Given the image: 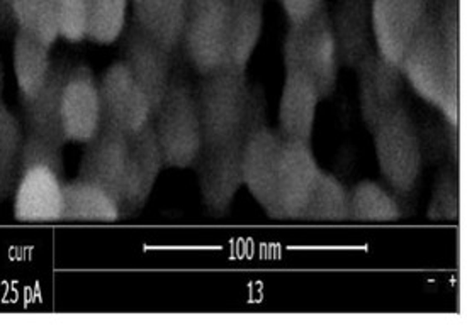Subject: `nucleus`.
Listing matches in <instances>:
<instances>
[{"label":"nucleus","mask_w":467,"mask_h":325,"mask_svg":"<svg viewBox=\"0 0 467 325\" xmlns=\"http://www.w3.org/2000/svg\"><path fill=\"white\" fill-rule=\"evenodd\" d=\"M65 181L63 147L26 134L19 175L11 195L14 220L19 224L62 222Z\"/></svg>","instance_id":"1"},{"label":"nucleus","mask_w":467,"mask_h":325,"mask_svg":"<svg viewBox=\"0 0 467 325\" xmlns=\"http://www.w3.org/2000/svg\"><path fill=\"white\" fill-rule=\"evenodd\" d=\"M246 127L222 145L206 146L197 159V185L202 205L213 216H226L244 187L242 159L246 137L267 124V98L262 86H250Z\"/></svg>","instance_id":"2"},{"label":"nucleus","mask_w":467,"mask_h":325,"mask_svg":"<svg viewBox=\"0 0 467 325\" xmlns=\"http://www.w3.org/2000/svg\"><path fill=\"white\" fill-rule=\"evenodd\" d=\"M400 68L405 82L425 102L437 108L445 121L459 126L461 84L455 82L449 72L437 29V14L427 13L417 35L406 48Z\"/></svg>","instance_id":"3"},{"label":"nucleus","mask_w":467,"mask_h":325,"mask_svg":"<svg viewBox=\"0 0 467 325\" xmlns=\"http://www.w3.org/2000/svg\"><path fill=\"white\" fill-rule=\"evenodd\" d=\"M250 86L246 70L230 63L201 75L196 100L202 126V147L222 145L245 129Z\"/></svg>","instance_id":"4"},{"label":"nucleus","mask_w":467,"mask_h":325,"mask_svg":"<svg viewBox=\"0 0 467 325\" xmlns=\"http://www.w3.org/2000/svg\"><path fill=\"white\" fill-rule=\"evenodd\" d=\"M284 70L299 72L317 86L321 102L337 90L340 61L327 4L299 25H289L284 39Z\"/></svg>","instance_id":"5"},{"label":"nucleus","mask_w":467,"mask_h":325,"mask_svg":"<svg viewBox=\"0 0 467 325\" xmlns=\"http://www.w3.org/2000/svg\"><path fill=\"white\" fill-rule=\"evenodd\" d=\"M151 126L163 153L165 168L196 167L202 151V126L196 92L182 76L172 75L167 94L151 116Z\"/></svg>","instance_id":"6"},{"label":"nucleus","mask_w":467,"mask_h":325,"mask_svg":"<svg viewBox=\"0 0 467 325\" xmlns=\"http://www.w3.org/2000/svg\"><path fill=\"white\" fill-rule=\"evenodd\" d=\"M370 134L382 178L396 197H410L421 175L423 146L406 106L398 108Z\"/></svg>","instance_id":"7"},{"label":"nucleus","mask_w":467,"mask_h":325,"mask_svg":"<svg viewBox=\"0 0 467 325\" xmlns=\"http://www.w3.org/2000/svg\"><path fill=\"white\" fill-rule=\"evenodd\" d=\"M228 15L230 0H189L181 46L199 75L226 63Z\"/></svg>","instance_id":"8"},{"label":"nucleus","mask_w":467,"mask_h":325,"mask_svg":"<svg viewBox=\"0 0 467 325\" xmlns=\"http://www.w3.org/2000/svg\"><path fill=\"white\" fill-rule=\"evenodd\" d=\"M283 145L281 134L265 124L246 137L242 159L244 187L272 220H279L277 177Z\"/></svg>","instance_id":"9"},{"label":"nucleus","mask_w":467,"mask_h":325,"mask_svg":"<svg viewBox=\"0 0 467 325\" xmlns=\"http://www.w3.org/2000/svg\"><path fill=\"white\" fill-rule=\"evenodd\" d=\"M360 116L370 133L405 106V76L400 65L384 60L378 49L356 68Z\"/></svg>","instance_id":"10"},{"label":"nucleus","mask_w":467,"mask_h":325,"mask_svg":"<svg viewBox=\"0 0 467 325\" xmlns=\"http://www.w3.org/2000/svg\"><path fill=\"white\" fill-rule=\"evenodd\" d=\"M102 126L119 133L140 131L151 121V107L123 61H116L99 80Z\"/></svg>","instance_id":"11"},{"label":"nucleus","mask_w":467,"mask_h":325,"mask_svg":"<svg viewBox=\"0 0 467 325\" xmlns=\"http://www.w3.org/2000/svg\"><path fill=\"white\" fill-rule=\"evenodd\" d=\"M84 146L86 149L78 161L77 178L109 193L121 207L130 161L128 136L102 126Z\"/></svg>","instance_id":"12"},{"label":"nucleus","mask_w":467,"mask_h":325,"mask_svg":"<svg viewBox=\"0 0 467 325\" xmlns=\"http://www.w3.org/2000/svg\"><path fill=\"white\" fill-rule=\"evenodd\" d=\"M427 13V0H370L374 45L384 60L401 63Z\"/></svg>","instance_id":"13"},{"label":"nucleus","mask_w":467,"mask_h":325,"mask_svg":"<svg viewBox=\"0 0 467 325\" xmlns=\"http://www.w3.org/2000/svg\"><path fill=\"white\" fill-rule=\"evenodd\" d=\"M60 110L67 143L86 145L102 127L99 82L87 65L68 68L62 88Z\"/></svg>","instance_id":"14"},{"label":"nucleus","mask_w":467,"mask_h":325,"mask_svg":"<svg viewBox=\"0 0 467 325\" xmlns=\"http://www.w3.org/2000/svg\"><path fill=\"white\" fill-rule=\"evenodd\" d=\"M124 33L123 63L147 96L153 116L172 82V53L145 36L135 25Z\"/></svg>","instance_id":"15"},{"label":"nucleus","mask_w":467,"mask_h":325,"mask_svg":"<svg viewBox=\"0 0 467 325\" xmlns=\"http://www.w3.org/2000/svg\"><path fill=\"white\" fill-rule=\"evenodd\" d=\"M320 171L313 146L284 141L277 177L279 220L299 222Z\"/></svg>","instance_id":"16"},{"label":"nucleus","mask_w":467,"mask_h":325,"mask_svg":"<svg viewBox=\"0 0 467 325\" xmlns=\"http://www.w3.org/2000/svg\"><path fill=\"white\" fill-rule=\"evenodd\" d=\"M128 147L130 161L121 204L123 216L133 214L147 205L161 171L165 169L163 153L151 121L140 131L128 136Z\"/></svg>","instance_id":"17"},{"label":"nucleus","mask_w":467,"mask_h":325,"mask_svg":"<svg viewBox=\"0 0 467 325\" xmlns=\"http://www.w3.org/2000/svg\"><path fill=\"white\" fill-rule=\"evenodd\" d=\"M321 98L317 86L299 72H285L279 100V129L284 141L313 146Z\"/></svg>","instance_id":"18"},{"label":"nucleus","mask_w":467,"mask_h":325,"mask_svg":"<svg viewBox=\"0 0 467 325\" xmlns=\"http://www.w3.org/2000/svg\"><path fill=\"white\" fill-rule=\"evenodd\" d=\"M330 17L340 66L356 72L357 66L376 51L370 0H338Z\"/></svg>","instance_id":"19"},{"label":"nucleus","mask_w":467,"mask_h":325,"mask_svg":"<svg viewBox=\"0 0 467 325\" xmlns=\"http://www.w3.org/2000/svg\"><path fill=\"white\" fill-rule=\"evenodd\" d=\"M68 68L55 63L45 86L36 96L23 102L25 131L49 145L65 147L67 139L62 127V88Z\"/></svg>","instance_id":"20"},{"label":"nucleus","mask_w":467,"mask_h":325,"mask_svg":"<svg viewBox=\"0 0 467 325\" xmlns=\"http://www.w3.org/2000/svg\"><path fill=\"white\" fill-rule=\"evenodd\" d=\"M133 25L169 53L182 45L189 0H131Z\"/></svg>","instance_id":"21"},{"label":"nucleus","mask_w":467,"mask_h":325,"mask_svg":"<svg viewBox=\"0 0 467 325\" xmlns=\"http://www.w3.org/2000/svg\"><path fill=\"white\" fill-rule=\"evenodd\" d=\"M123 210L111 195L88 181H65L62 222L65 224H114Z\"/></svg>","instance_id":"22"},{"label":"nucleus","mask_w":467,"mask_h":325,"mask_svg":"<svg viewBox=\"0 0 467 325\" xmlns=\"http://www.w3.org/2000/svg\"><path fill=\"white\" fill-rule=\"evenodd\" d=\"M265 0H230L226 63L246 70L264 31Z\"/></svg>","instance_id":"23"},{"label":"nucleus","mask_w":467,"mask_h":325,"mask_svg":"<svg viewBox=\"0 0 467 325\" xmlns=\"http://www.w3.org/2000/svg\"><path fill=\"white\" fill-rule=\"evenodd\" d=\"M49 46L17 29L13 43L14 76L21 100H29L45 86L53 70Z\"/></svg>","instance_id":"24"},{"label":"nucleus","mask_w":467,"mask_h":325,"mask_svg":"<svg viewBox=\"0 0 467 325\" xmlns=\"http://www.w3.org/2000/svg\"><path fill=\"white\" fill-rule=\"evenodd\" d=\"M403 208L394 193L376 181H358L348 190V222L394 224L401 220Z\"/></svg>","instance_id":"25"},{"label":"nucleus","mask_w":467,"mask_h":325,"mask_svg":"<svg viewBox=\"0 0 467 325\" xmlns=\"http://www.w3.org/2000/svg\"><path fill=\"white\" fill-rule=\"evenodd\" d=\"M299 222L344 224L348 222V190L332 173L321 169Z\"/></svg>","instance_id":"26"},{"label":"nucleus","mask_w":467,"mask_h":325,"mask_svg":"<svg viewBox=\"0 0 467 325\" xmlns=\"http://www.w3.org/2000/svg\"><path fill=\"white\" fill-rule=\"evenodd\" d=\"M25 141L23 122L0 96V198L13 195Z\"/></svg>","instance_id":"27"},{"label":"nucleus","mask_w":467,"mask_h":325,"mask_svg":"<svg viewBox=\"0 0 467 325\" xmlns=\"http://www.w3.org/2000/svg\"><path fill=\"white\" fill-rule=\"evenodd\" d=\"M87 41L109 46L123 36L130 0H86Z\"/></svg>","instance_id":"28"},{"label":"nucleus","mask_w":467,"mask_h":325,"mask_svg":"<svg viewBox=\"0 0 467 325\" xmlns=\"http://www.w3.org/2000/svg\"><path fill=\"white\" fill-rule=\"evenodd\" d=\"M57 9L58 0H11V13L17 29L29 33L49 48L60 37Z\"/></svg>","instance_id":"29"},{"label":"nucleus","mask_w":467,"mask_h":325,"mask_svg":"<svg viewBox=\"0 0 467 325\" xmlns=\"http://www.w3.org/2000/svg\"><path fill=\"white\" fill-rule=\"evenodd\" d=\"M461 216V188L457 165H447L439 171L427 207V218L435 224H455Z\"/></svg>","instance_id":"30"},{"label":"nucleus","mask_w":467,"mask_h":325,"mask_svg":"<svg viewBox=\"0 0 467 325\" xmlns=\"http://www.w3.org/2000/svg\"><path fill=\"white\" fill-rule=\"evenodd\" d=\"M437 29L449 72L461 84V5L459 0H443L437 13Z\"/></svg>","instance_id":"31"},{"label":"nucleus","mask_w":467,"mask_h":325,"mask_svg":"<svg viewBox=\"0 0 467 325\" xmlns=\"http://www.w3.org/2000/svg\"><path fill=\"white\" fill-rule=\"evenodd\" d=\"M58 36L68 43H82L87 39L86 0H58L57 9Z\"/></svg>","instance_id":"32"},{"label":"nucleus","mask_w":467,"mask_h":325,"mask_svg":"<svg viewBox=\"0 0 467 325\" xmlns=\"http://www.w3.org/2000/svg\"><path fill=\"white\" fill-rule=\"evenodd\" d=\"M289 25H299L320 9L325 0H281Z\"/></svg>","instance_id":"33"},{"label":"nucleus","mask_w":467,"mask_h":325,"mask_svg":"<svg viewBox=\"0 0 467 325\" xmlns=\"http://www.w3.org/2000/svg\"><path fill=\"white\" fill-rule=\"evenodd\" d=\"M4 86H5V70H4V63L0 58V96L4 94Z\"/></svg>","instance_id":"34"},{"label":"nucleus","mask_w":467,"mask_h":325,"mask_svg":"<svg viewBox=\"0 0 467 325\" xmlns=\"http://www.w3.org/2000/svg\"><path fill=\"white\" fill-rule=\"evenodd\" d=\"M4 5H2V2H0V29H2V21H4Z\"/></svg>","instance_id":"35"}]
</instances>
